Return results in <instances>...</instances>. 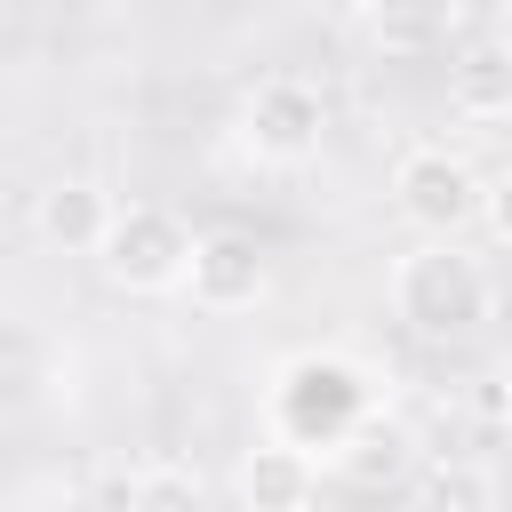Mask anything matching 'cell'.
I'll return each mask as SVG.
<instances>
[{
    "label": "cell",
    "instance_id": "7a4b0ae2",
    "mask_svg": "<svg viewBox=\"0 0 512 512\" xmlns=\"http://www.w3.org/2000/svg\"><path fill=\"white\" fill-rule=\"evenodd\" d=\"M384 296H392V320H400L408 336H424V344H456V336H472V328L488 320L496 280H488V264H480L464 240H432V232H416V248L392 256Z\"/></svg>",
    "mask_w": 512,
    "mask_h": 512
},
{
    "label": "cell",
    "instance_id": "277c9868",
    "mask_svg": "<svg viewBox=\"0 0 512 512\" xmlns=\"http://www.w3.org/2000/svg\"><path fill=\"white\" fill-rule=\"evenodd\" d=\"M232 136H240V152H248L256 168L296 176V168H312L320 144H328V96H320L304 72H264V80L240 96Z\"/></svg>",
    "mask_w": 512,
    "mask_h": 512
},
{
    "label": "cell",
    "instance_id": "9c48e42d",
    "mask_svg": "<svg viewBox=\"0 0 512 512\" xmlns=\"http://www.w3.org/2000/svg\"><path fill=\"white\" fill-rule=\"evenodd\" d=\"M112 208H120V200H112L96 176H56V184L32 192V232H40L48 248H64V256H96Z\"/></svg>",
    "mask_w": 512,
    "mask_h": 512
},
{
    "label": "cell",
    "instance_id": "5b68a950",
    "mask_svg": "<svg viewBox=\"0 0 512 512\" xmlns=\"http://www.w3.org/2000/svg\"><path fill=\"white\" fill-rule=\"evenodd\" d=\"M480 192L488 176L456 152V144H408L392 160V216L408 232H432V240H464L480 224Z\"/></svg>",
    "mask_w": 512,
    "mask_h": 512
},
{
    "label": "cell",
    "instance_id": "6da1fadb",
    "mask_svg": "<svg viewBox=\"0 0 512 512\" xmlns=\"http://www.w3.org/2000/svg\"><path fill=\"white\" fill-rule=\"evenodd\" d=\"M376 408H384V384H376V368H368L360 352H344V344H304V352L272 360V376H264V432L288 440V448H304V456H320V464H328Z\"/></svg>",
    "mask_w": 512,
    "mask_h": 512
},
{
    "label": "cell",
    "instance_id": "52a82bcc",
    "mask_svg": "<svg viewBox=\"0 0 512 512\" xmlns=\"http://www.w3.org/2000/svg\"><path fill=\"white\" fill-rule=\"evenodd\" d=\"M464 0H352V24L376 56H440L456 40Z\"/></svg>",
    "mask_w": 512,
    "mask_h": 512
},
{
    "label": "cell",
    "instance_id": "9a60e30c",
    "mask_svg": "<svg viewBox=\"0 0 512 512\" xmlns=\"http://www.w3.org/2000/svg\"><path fill=\"white\" fill-rule=\"evenodd\" d=\"M488 408H496V424H504V432H512V360H504V368H496V392H488Z\"/></svg>",
    "mask_w": 512,
    "mask_h": 512
},
{
    "label": "cell",
    "instance_id": "ba28073f",
    "mask_svg": "<svg viewBox=\"0 0 512 512\" xmlns=\"http://www.w3.org/2000/svg\"><path fill=\"white\" fill-rule=\"evenodd\" d=\"M232 496L248 504V512H304L312 496H320V456H304V448H288V440H256L240 464H232Z\"/></svg>",
    "mask_w": 512,
    "mask_h": 512
},
{
    "label": "cell",
    "instance_id": "5bb4252c",
    "mask_svg": "<svg viewBox=\"0 0 512 512\" xmlns=\"http://www.w3.org/2000/svg\"><path fill=\"white\" fill-rule=\"evenodd\" d=\"M480 232H488L496 248H512V168L488 176V192H480Z\"/></svg>",
    "mask_w": 512,
    "mask_h": 512
},
{
    "label": "cell",
    "instance_id": "7c38bea8",
    "mask_svg": "<svg viewBox=\"0 0 512 512\" xmlns=\"http://www.w3.org/2000/svg\"><path fill=\"white\" fill-rule=\"evenodd\" d=\"M328 464H336L352 488H400V480L416 472V448H408V432H400V424H384V408H376V416H368V424H360Z\"/></svg>",
    "mask_w": 512,
    "mask_h": 512
},
{
    "label": "cell",
    "instance_id": "2e32d148",
    "mask_svg": "<svg viewBox=\"0 0 512 512\" xmlns=\"http://www.w3.org/2000/svg\"><path fill=\"white\" fill-rule=\"evenodd\" d=\"M136 8H144V0H136Z\"/></svg>",
    "mask_w": 512,
    "mask_h": 512
},
{
    "label": "cell",
    "instance_id": "8992f818",
    "mask_svg": "<svg viewBox=\"0 0 512 512\" xmlns=\"http://www.w3.org/2000/svg\"><path fill=\"white\" fill-rule=\"evenodd\" d=\"M184 296H192L200 312H216V320L256 312V304L272 296V256H264V240L240 232V224L200 232V240H192V272H184Z\"/></svg>",
    "mask_w": 512,
    "mask_h": 512
},
{
    "label": "cell",
    "instance_id": "30bf717a",
    "mask_svg": "<svg viewBox=\"0 0 512 512\" xmlns=\"http://www.w3.org/2000/svg\"><path fill=\"white\" fill-rule=\"evenodd\" d=\"M96 504H128V512H192L208 496V480L176 456H144V464H120V472H96L88 480Z\"/></svg>",
    "mask_w": 512,
    "mask_h": 512
},
{
    "label": "cell",
    "instance_id": "8fae6325",
    "mask_svg": "<svg viewBox=\"0 0 512 512\" xmlns=\"http://www.w3.org/2000/svg\"><path fill=\"white\" fill-rule=\"evenodd\" d=\"M448 104L464 120H512V40H472L448 64Z\"/></svg>",
    "mask_w": 512,
    "mask_h": 512
},
{
    "label": "cell",
    "instance_id": "4fadbf2b",
    "mask_svg": "<svg viewBox=\"0 0 512 512\" xmlns=\"http://www.w3.org/2000/svg\"><path fill=\"white\" fill-rule=\"evenodd\" d=\"M416 496H432V504H496L504 488L480 464H432V472H416Z\"/></svg>",
    "mask_w": 512,
    "mask_h": 512
},
{
    "label": "cell",
    "instance_id": "3957f363",
    "mask_svg": "<svg viewBox=\"0 0 512 512\" xmlns=\"http://www.w3.org/2000/svg\"><path fill=\"white\" fill-rule=\"evenodd\" d=\"M192 224L160 200H120L104 240H96V280L120 288V296H184V272H192Z\"/></svg>",
    "mask_w": 512,
    "mask_h": 512
}]
</instances>
